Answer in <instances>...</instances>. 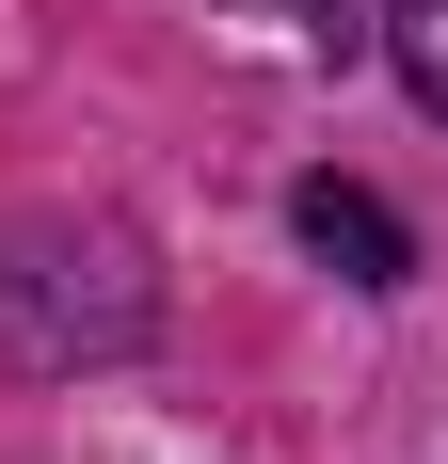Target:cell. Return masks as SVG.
Instances as JSON below:
<instances>
[{
  "label": "cell",
  "instance_id": "obj_1",
  "mask_svg": "<svg viewBox=\"0 0 448 464\" xmlns=\"http://www.w3.org/2000/svg\"><path fill=\"white\" fill-rule=\"evenodd\" d=\"M288 225H305V256H336L353 288H401V273H416L401 208H385V192H353V177H305V192H288Z\"/></svg>",
  "mask_w": 448,
  "mask_h": 464
},
{
  "label": "cell",
  "instance_id": "obj_2",
  "mask_svg": "<svg viewBox=\"0 0 448 464\" xmlns=\"http://www.w3.org/2000/svg\"><path fill=\"white\" fill-rule=\"evenodd\" d=\"M385 64L416 112H448V0H385Z\"/></svg>",
  "mask_w": 448,
  "mask_h": 464
}]
</instances>
